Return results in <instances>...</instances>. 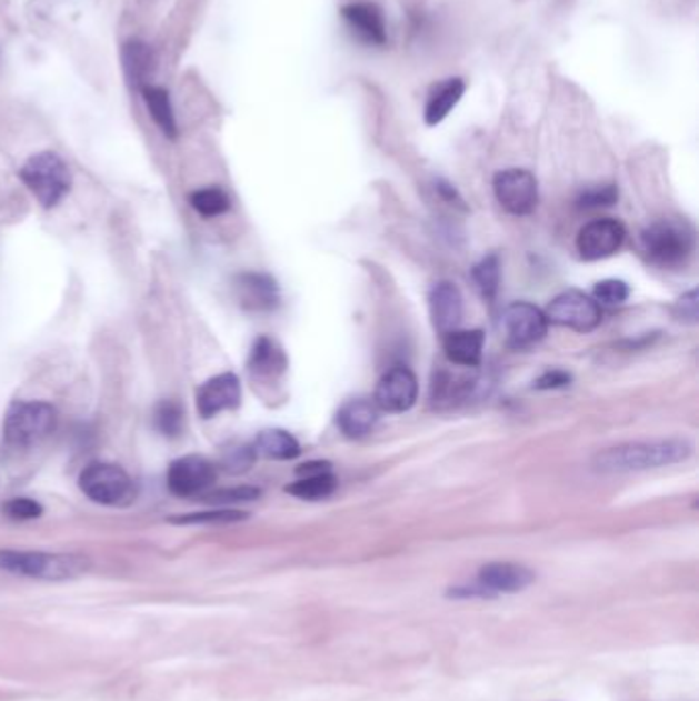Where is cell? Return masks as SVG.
I'll list each match as a JSON object with an SVG mask.
<instances>
[{"mask_svg":"<svg viewBox=\"0 0 699 701\" xmlns=\"http://www.w3.org/2000/svg\"><path fill=\"white\" fill-rule=\"evenodd\" d=\"M0 569L40 581H70L91 569L89 558L80 554H52V552H26L0 550Z\"/></svg>","mask_w":699,"mask_h":701,"instance_id":"7a4b0ae2","label":"cell"},{"mask_svg":"<svg viewBox=\"0 0 699 701\" xmlns=\"http://www.w3.org/2000/svg\"><path fill=\"white\" fill-rule=\"evenodd\" d=\"M536 581V572L523 564L515 562H490L478 572V587L487 591V595L499 593H519Z\"/></svg>","mask_w":699,"mask_h":701,"instance_id":"2e32d148","label":"cell"},{"mask_svg":"<svg viewBox=\"0 0 699 701\" xmlns=\"http://www.w3.org/2000/svg\"><path fill=\"white\" fill-rule=\"evenodd\" d=\"M4 513L17 521H29V519H38V517L43 515V507L33 499L17 497L4 504Z\"/></svg>","mask_w":699,"mask_h":701,"instance_id":"d590c367","label":"cell"},{"mask_svg":"<svg viewBox=\"0 0 699 701\" xmlns=\"http://www.w3.org/2000/svg\"><path fill=\"white\" fill-rule=\"evenodd\" d=\"M626 240V228L620 220L599 218L585 224L577 237V249L585 261H601L620 251Z\"/></svg>","mask_w":699,"mask_h":701,"instance_id":"7c38bea8","label":"cell"},{"mask_svg":"<svg viewBox=\"0 0 699 701\" xmlns=\"http://www.w3.org/2000/svg\"><path fill=\"white\" fill-rule=\"evenodd\" d=\"M572 382V375L565 370H550L541 373L536 380L538 390H558V388H567Z\"/></svg>","mask_w":699,"mask_h":701,"instance_id":"8d00e7d4","label":"cell"},{"mask_svg":"<svg viewBox=\"0 0 699 701\" xmlns=\"http://www.w3.org/2000/svg\"><path fill=\"white\" fill-rule=\"evenodd\" d=\"M472 279H475L478 290L482 293V298L492 302L497 298L499 286H501V261H499V257L489 254L482 261H478L475 269H472Z\"/></svg>","mask_w":699,"mask_h":701,"instance_id":"4316f807","label":"cell"},{"mask_svg":"<svg viewBox=\"0 0 699 701\" xmlns=\"http://www.w3.org/2000/svg\"><path fill=\"white\" fill-rule=\"evenodd\" d=\"M298 477H314V474H322V472H332L330 470L329 462H308L302 463L298 470Z\"/></svg>","mask_w":699,"mask_h":701,"instance_id":"74e56055","label":"cell"},{"mask_svg":"<svg viewBox=\"0 0 699 701\" xmlns=\"http://www.w3.org/2000/svg\"><path fill=\"white\" fill-rule=\"evenodd\" d=\"M234 290L240 306L254 314L273 312L281 302L278 281L267 273H240L234 278Z\"/></svg>","mask_w":699,"mask_h":701,"instance_id":"4fadbf2b","label":"cell"},{"mask_svg":"<svg viewBox=\"0 0 699 701\" xmlns=\"http://www.w3.org/2000/svg\"><path fill=\"white\" fill-rule=\"evenodd\" d=\"M671 312L679 322H687V324H696L699 318V293L698 290H689L683 293L673 306H671Z\"/></svg>","mask_w":699,"mask_h":701,"instance_id":"e575fe53","label":"cell"},{"mask_svg":"<svg viewBox=\"0 0 699 701\" xmlns=\"http://www.w3.org/2000/svg\"><path fill=\"white\" fill-rule=\"evenodd\" d=\"M244 519H249V513L224 507V509H211L201 513L171 517L169 521L174 525H228V523H238Z\"/></svg>","mask_w":699,"mask_h":701,"instance_id":"83f0119b","label":"cell"},{"mask_svg":"<svg viewBox=\"0 0 699 701\" xmlns=\"http://www.w3.org/2000/svg\"><path fill=\"white\" fill-rule=\"evenodd\" d=\"M693 453V443L683 437L630 441L599 451L595 468L601 472H645L686 462Z\"/></svg>","mask_w":699,"mask_h":701,"instance_id":"6da1fadb","label":"cell"},{"mask_svg":"<svg viewBox=\"0 0 699 701\" xmlns=\"http://www.w3.org/2000/svg\"><path fill=\"white\" fill-rule=\"evenodd\" d=\"M443 351L446 358L466 370H476L482 363L485 351V332L478 331H451L443 337Z\"/></svg>","mask_w":699,"mask_h":701,"instance_id":"ffe728a7","label":"cell"},{"mask_svg":"<svg viewBox=\"0 0 699 701\" xmlns=\"http://www.w3.org/2000/svg\"><path fill=\"white\" fill-rule=\"evenodd\" d=\"M288 355L283 347L271 337H259L252 344L249 355V371L252 378L259 382H278L279 378L288 371Z\"/></svg>","mask_w":699,"mask_h":701,"instance_id":"e0dca14e","label":"cell"},{"mask_svg":"<svg viewBox=\"0 0 699 701\" xmlns=\"http://www.w3.org/2000/svg\"><path fill=\"white\" fill-rule=\"evenodd\" d=\"M259 497H261V490L254 489V487H234V489L206 492L203 501L206 503L220 504V507H228V504L251 503V501H257Z\"/></svg>","mask_w":699,"mask_h":701,"instance_id":"4dcf8cb0","label":"cell"},{"mask_svg":"<svg viewBox=\"0 0 699 701\" xmlns=\"http://www.w3.org/2000/svg\"><path fill=\"white\" fill-rule=\"evenodd\" d=\"M548 324L543 310L529 302H515L502 312L505 341L515 351H526L540 343L548 332Z\"/></svg>","mask_w":699,"mask_h":701,"instance_id":"ba28073f","label":"cell"},{"mask_svg":"<svg viewBox=\"0 0 699 701\" xmlns=\"http://www.w3.org/2000/svg\"><path fill=\"white\" fill-rule=\"evenodd\" d=\"M79 487L93 503L121 507L132 503L133 482L128 472L111 462L89 463L79 477Z\"/></svg>","mask_w":699,"mask_h":701,"instance_id":"8992f818","label":"cell"},{"mask_svg":"<svg viewBox=\"0 0 699 701\" xmlns=\"http://www.w3.org/2000/svg\"><path fill=\"white\" fill-rule=\"evenodd\" d=\"M429 314L436 331L446 337L458 331L463 317L462 291L451 281H439L429 291Z\"/></svg>","mask_w":699,"mask_h":701,"instance_id":"9a60e30c","label":"cell"},{"mask_svg":"<svg viewBox=\"0 0 699 701\" xmlns=\"http://www.w3.org/2000/svg\"><path fill=\"white\" fill-rule=\"evenodd\" d=\"M476 385V375H460V373H449L439 371L431 385V400L436 407L441 404H456L462 402L472 394Z\"/></svg>","mask_w":699,"mask_h":701,"instance_id":"cb8c5ba5","label":"cell"},{"mask_svg":"<svg viewBox=\"0 0 699 701\" xmlns=\"http://www.w3.org/2000/svg\"><path fill=\"white\" fill-rule=\"evenodd\" d=\"M140 93L144 97L146 107H148L152 120L157 121L160 132L171 140H177L179 128H177L174 111H172L171 94L160 87H154V84H148Z\"/></svg>","mask_w":699,"mask_h":701,"instance_id":"d4e9b609","label":"cell"},{"mask_svg":"<svg viewBox=\"0 0 699 701\" xmlns=\"http://www.w3.org/2000/svg\"><path fill=\"white\" fill-rule=\"evenodd\" d=\"M546 318L556 327H565L570 331L591 332L601 324L603 312L593 296L579 290H567L558 293L546 308Z\"/></svg>","mask_w":699,"mask_h":701,"instance_id":"52a82bcc","label":"cell"},{"mask_svg":"<svg viewBox=\"0 0 699 701\" xmlns=\"http://www.w3.org/2000/svg\"><path fill=\"white\" fill-rule=\"evenodd\" d=\"M417 398H419L417 375L409 368L397 365L386 371L380 378V382L376 385L373 402L380 411L400 414V412L410 411L417 404Z\"/></svg>","mask_w":699,"mask_h":701,"instance_id":"8fae6325","label":"cell"},{"mask_svg":"<svg viewBox=\"0 0 699 701\" xmlns=\"http://www.w3.org/2000/svg\"><path fill=\"white\" fill-rule=\"evenodd\" d=\"M437 191H439L443 198L448 199L449 203H462V198L458 196L456 187L449 186L446 181H439V183H437Z\"/></svg>","mask_w":699,"mask_h":701,"instance_id":"f35d334b","label":"cell"},{"mask_svg":"<svg viewBox=\"0 0 699 701\" xmlns=\"http://www.w3.org/2000/svg\"><path fill=\"white\" fill-rule=\"evenodd\" d=\"M218 472L216 465L203 458V455H186L171 463L167 484L172 494L191 499V497H203L211 484L216 482Z\"/></svg>","mask_w":699,"mask_h":701,"instance_id":"30bf717a","label":"cell"},{"mask_svg":"<svg viewBox=\"0 0 699 701\" xmlns=\"http://www.w3.org/2000/svg\"><path fill=\"white\" fill-rule=\"evenodd\" d=\"M183 409L179 402L174 400H162L157 404L154 409V427L159 431L160 435L164 437H179L183 431Z\"/></svg>","mask_w":699,"mask_h":701,"instance_id":"f546056e","label":"cell"},{"mask_svg":"<svg viewBox=\"0 0 699 701\" xmlns=\"http://www.w3.org/2000/svg\"><path fill=\"white\" fill-rule=\"evenodd\" d=\"M121 62H123V72L128 84L133 91H142L144 87L150 84V79L154 74V52L150 50V46H146L142 41H130L123 46L121 52Z\"/></svg>","mask_w":699,"mask_h":701,"instance_id":"44dd1931","label":"cell"},{"mask_svg":"<svg viewBox=\"0 0 699 701\" xmlns=\"http://www.w3.org/2000/svg\"><path fill=\"white\" fill-rule=\"evenodd\" d=\"M19 177L46 210L56 208L62 199L67 198L72 187L70 169L56 152L33 154L21 167Z\"/></svg>","mask_w":699,"mask_h":701,"instance_id":"277c9868","label":"cell"},{"mask_svg":"<svg viewBox=\"0 0 699 701\" xmlns=\"http://www.w3.org/2000/svg\"><path fill=\"white\" fill-rule=\"evenodd\" d=\"M341 14L359 40L371 46L386 43V23H383L382 11L376 4H368V2L347 4Z\"/></svg>","mask_w":699,"mask_h":701,"instance_id":"d6986e66","label":"cell"},{"mask_svg":"<svg viewBox=\"0 0 699 701\" xmlns=\"http://www.w3.org/2000/svg\"><path fill=\"white\" fill-rule=\"evenodd\" d=\"M189 203L203 218H216V216H222V213L230 210V198H228L224 189H220V187L199 189L196 193H191Z\"/></svg>","mask_w":699,"mask_h":701,"instance_id":"f1b7e54d","label":"cell"},{"mask_svg":"<svg viewBox=\"0 0 699 701\" xmlns=\"http://www.w3.org/2000/svg\"><path fill=\"white\" fill-rule=\"evenodd\" d=\"M618 198H620L618 187L597 186L585 189L579 199H577V203H579V208H585V210H597V208L613 206Z\"/></svg>","mask_w":699,"mask_h":701,"instance_id":"d6a6232c","label":"cell"},{"mask_svg":"<svg viewBox=\"0 0 699 701\" xmlns=\"http://www.w3.org/2000/svg\"><path fill=\"white\" fill-rule=\"evenodd\" d=\"M630 298V286L621 279H603L595 286L593 300L597 304H623Z\"/></svg>","mask_w":699,"mask_h":701,"instance_id":"1f68e13d","label":"cell"},{"mask_svg":"<svg viewBox=\"0 0 699 701\" xmlns=\"http://www.w3.org/2000/svg\"><path fill=\"white\" fill-rule=\"evenodd\" d=\"M254 460H257V451L252 445H237V448L226 451L222 465H224L226 472L242 474V472L251 470Z\"/></svg>","mask_w":699,"mask_h":701,"instance_id":"836d02e7","label":"cell"},{"mask_svg":"<svg viewBox=\"0 0 699 701\" xmlns=\"http://www.w3.org/2000/svg\"><path fill=\"white\" fill-rule=\"evenodd\" d=\"M337 484L339 482L332 472H322L314 477H300V480L290 484L286 492H290L291 497L302 499V501H322L337 490Z\"/></svg>","mask_w":699,"mask_h":701,"instance_id":"484cf974","label":"cell"},{"mask_svg":"<svg viewBox=\"0 0 699 701\" xmlns=\"http://www.w3.org/2000/svg\"><path fill=\"white\" fill-rule=\"evenodd\" d=\"M463 93H466V84L462 79H446L437 82L431 87V91L427 94V103H425V121L427 126H437L446 120L449 111L460 103Z\"/></svg>","mask_w":699,"mask_h":701,"instance_id":"7402d4cb","label":"cell"},{"mask_svg":"<svg viewBox=\"0 0 699 701\" xmlns=\"http://www.w3.org/2000/svg\"><path fill=\"white\" fill-rule=\"evenodd\" d=\"M240 400H242L240 380L230 371L210 378L196 394L198 412L203 419H213L220 412L234 411L240 407Z\"/></svg>","mask_w":699,"mask_h":701,"instance_id":"5bb4252c","label":"cell"},{"mask_svg":"<svg viewBox=\"0 0 699 701\" xmlns=\"http://www.w3.org/2000/svg\"><path fill=\"white\" fill-rule=\"evenodd\" d=\"M58 423V412L52 404L33 400H17L4 417V441L13 448H33L52 433Z\"/></svg>","mask_w":699,"mask_h":701,"instance_id":"5b68a950","label":"cell"},{"mask_svg":"<svg viewBox=\"0 0 699 701\" xmlns=\"http://www.w3.org/2000/svg\"><path fill=\"white\" fill-rule=\"evenodd\" d=\"M492 189L497 201L505 212L511 216H529L538 208V181L536 177L523 169H507L495 174Z\"/></svg>","mask_w":699,"mask_h":701,"instance_id":"9c48e42d","label":"cell"},{"mask_svg":"<svg viewBox=\"0 0 699 701\" xmlns=\"http://www.w3.org/2000/svg\"><path fill=\"white\" fill-rule=\"evenodd\" d=\"M640 247L650 263L673 269L686 266L691 259L696 249V232L686 220L665 218L642 230Z\"/></svg>","mask_w":699,"mask_h":701,"instance_id":"3957f363","label":"cell"},{"mask_svg":"<svg viewBox=\"0 0 699 701\" xmlns=\"http://www.w3.org/2000/svg\"><path fill=\"white\" fill-rule=\"evenodd\" d=\"M380 421V409L370 398H356L344 402L337 412V424L341 433L349 439H361L370 435Z\"/></svg>","mask_w":699,"mask_h":701,"instance_id":"ac0fdd59","label":"cell"},{"mask_svg":"<svg viewBox=\"0 0 699 701\" xmlns=\"http://www.w3.org/2000/svg\"><path fill=\"white\" fill-rule=\"evenodd\" d=\"M252 448L257 451V455H263L267 460H278V462L296 460L302 451L298 439L283 429H264L254 439Z\"/></svg>","mask_w":699,"mask_h":701,"instance_id":"603a6c76","label":"cell"}]
</instances>
